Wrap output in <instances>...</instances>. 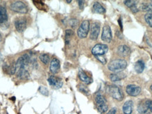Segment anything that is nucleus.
<instances>
[{
    "label": "nucleus",
    "mask_w": 152,
    "mask_h": 114,
    "mask_svg": "<svg viewBox=\"0 0 152 114\" xmlns=\"http://www.w3.org/2000/svg\"><path fill=\"white\" fill-rule=\"evenodd\" d=\"M144 21L146 22V24L149 27H152V13H146L144 16Z\"/></svg>",
    "instance_id": "b1692460"
},
{
    "label": "nucleus",
    "mask_w": 152,
    "mask_h": 114,
    "mask_svg": "<svg viewBox=\"0 0 152 114\" xmlns=\"http://www.w3.org/2000/svg\"><path fill=\"white\" fill-rule=\"evenodd\" d=\"M78 5L79 7H80V9H83L84 8V1H78Z\"/></svg>",
    "instance_id": "2f4dec72"
},
{
    "label": "nucleus",
    "mask_w": 152,
    "mask_h": 114,
    "mask_svg": "<svg viewBox=\"0 0 152 114\" xmlns=\"http://www.w3.org/2000/svg\"><path fill=\"white\" fill-rule=\"evenodd\" d=\"M101 40L106 43H110L112 40V32L109 25L105 24L103 27L102 33H101Z\"/></svg>",
    "instance_id": "1a4fd4ad"
},
{
    "label": "nucleus",
    "mask_w": 152,
    "mask_h": 114,
    "mask_svg": "<svg viewBox=\"0 0 152 114\" xmlns=\"http://www.w3.org/2000/svg\"><path fill=\"white\" fill-rule=\"evenodd\" d=\"M70 25L72 27H75L76 26V25H77V21H76V20H75V19L71 20V21H70Z\"/></svg>",
    "instance_id": "473e14b6"
},
{
    "label": "nucleus",
    "mask_w": 152,
    "mask_h": 114,
    "mask_svg": "<svg viewBox=\"0 0 152 114\" xmlns=\"http://www.w3.org/2000/svg\"><path fill=\"white\" fill-rule=\"evenodd\" d=\"M137 111L139 114H148L149 112V100H143L139 102L137 105Z\"/></svg>",
    "instance_id": "ddd939ff"
},
{
    "label": "nucleus",
    "mask_w": 152,
    "mask_h": 114,
    "mask_svg": "<svg viewBox=\"0 0 152 114\" xmlns=\"http://www.w3.org/2000/svg\"><path fill=\"white\" fill-rule=\"evenodd\" d=\"M78 76H79V78H80V79L82 80V83H84V84L89 85L92 83L93 81L92 78H91L90 76H89L88 75H87L83 70L81 69L79 70Z\"/></svg>",
    "instance_id": "dca6fc26"
},
{
    "label": "nucleus",
    "mask_w": 152,
    "mask_h": 114,
    "mask_svg": "<svg viewBox=\"0 0 152 114\" xmlns=\"http://www.w3.org/2000/svg\"><path fill=\"white\" fill-rule=\"evenodd\" d=\"M126 92L129 96L130 97H137L140 95L142 92V88L139 85L130 83L126 85Z\"/></svg>",
    "instance_id": "0eeeda50"
},
{
    "label": "nucleus",
    "mask_w": 152,
    "mask_h": 114,
    "mask_svg": "<svg viewBox=\"0 0 152 114\" xmlns=\"http://www.w3.org/2000/svg\"><path fill=\"white\" fill-rule=\"evenodd\" d=\"M149 111L152 113V100H149Z\"/></svg>",
    "instance_id": "72a5a7b5"
},
{
    "label": "nucleus",
    "mask_w": 152,
    "mask_h": 114,
    "mask_svg": "<svg viewBox=\"0 0 152 114\" xmlns=\"http://www.w3.org/2000/svg\"><path fill=\"white\" fill-rule=\"evenodd\" d=\"M92 10L94 13H99V14H104L106 13V9L100 3L96 1L93 4L92 6Z\"/></svg>",
    "instance_id": "a211bd4d"
},
{
    "label": "nucleus",
    "mask_w": 152,
    "mask_h": 114,
    "mask_svg": "<svg viewBox=\"0 0 152 114\" xmlns=\"http://www.w3.org/2000/svg\"><path fill=\"white\" fill-rule=\"evenodd\" d=\"M94 102H95L96 106L99 113L104 114L108 111L109 106L108 104L107 100L105 96L100 92H97L94 95Z\"/></svg>",
    "instance_id": "7ed1b4c3"
},
{
    "label": "nucleus",
    "mask_w": 152,
    "mask_h": 114,
    "mask_svg": "<svg viewBox=\"0 0 152 114\" xmlns=\"http://www.w3.org/2000/svg\"><path fill=\"white\" fill-rule=\"evenodd\" d=\"M127 61L123 58H117L111 60L108 64V69L112 73H120L127 67Z\"/></svg>",
    "instance_id": "f03ea898"
},
{
    "label": "nucleus",
    "mask_w": 152,
    "mask_h": 114,
    "mask_svg": "<svg viewBox=\"0 0 152 114\" xmlns=\"http://www.w3.org/2000/svg\"><path fill=\"white\" fill-rule=\"evenodd\" d=\"M17 73V77L20 79H26L29 77V72L27 69H20L18 70Z\"/></svg>",
    "instance_id": "412c9836"
},
{
    "label": "nucleus",
    "mask_w": 152,
    "mask_h": 114,
    "mask_svg": "<svg viewBox=\"0 0 152 114\" xmlns=\"http://www.w3.org/2000/svg\"><path fill=\"white\" fill-rule=\"evenodd\" d=\"M39 59L40 60V61H41L42 63L45 64V65H48L49 62H50V55L47 54V53H42V54H40V56H39Z\"/></svg>",
    "instance_id": "5701e85b"
},
{
    "label": "nucleus",
    "mask_w": 152,
    "mask_h": 114,
    "mask_svg": "<svg viewBox=\"0 0 152 114\" xmlns=\"http://www.w3.org/2000/svg\"><path fill=\"white\" fill-rule=\"evenodd\" d=\"M73 34L74 32L72 30L68 29L66 31V42L67 44L69 43V40H70L72 36H73Z\"/></svg>",
    "instance_id": "a878e982"
},
{
    "label": "nucleus",
    "mask_w": 152,
    "mask_h": 114,
    "mask_svg": "<svg viewBox=\"0 0 152 114\" xmlns=\"http://www.w3.org/2000/svg\"><path fill=\"white\" fill-rule=\"evenodd\" d=\"M78 90L84 95H87L89 94V90L87 86H85L84 84L78 85Z\"/></svg>",
    "instance_id": "393cba45"
},
{
    "label": "nucleus",
    "mask_w": 152,
    "mask_h": 114,
    "mask_svg": "<svg viewBox=\"0 0 152 114\" xmlns=\"http://www.w3.org/2000/svg\"><path fill=\"white\" fill-rule=\"evenodd\" d=\"M3 60V58H2V55H1V53H0V62H1V61H2Z\"/></svg>",
    "instance_id": "c9c22d12"
},
{
    "label": "nucleus",
    "mask_w": 152,
    "mask_h": 114,
    "mask_svg": "<svg viewBox=\"0 0 152 114\" xmlns=\"http://www.w3.org/2000/svg\"><path fill=\"white\" fill-rule=\"evenodd\" d=\"M10 9L16 13L25 14L28 12V7L24 1H13L9 4Z\"/></svg>",
    "instance_id": "20e7f679"
},
{
    "label": "nucleus",
    "mask_w": 152,
    "mask_h": 114,
    "mask_svg": "<svg viewBox=\"0 0 152 114\" xmlns=\"http://www.w3.org/2000/svg\"><path fill=\"white\" fill-rule=\"evenodd\" d=\"M89 28H90V23L89 21L87 20H85L82 22L80 24V27L77 29V34L80 38H84L88 34L89 31Z\"/></svg>",
    "instance_id": "423d86ee"
},
{
    "label": "nucleus",
    "mask_w": 152,
    "mask_h": 114,
    "mask_svg": "<svg viewBox=\"0 0 152 114\" xmlns=\"http://www.w3.org/2000/svg\"><path fill=\"white\" fill-rule=\"evenodd\" d=\"M66 2H68V3H70V2H71V1H66Z\"/></svg>",
    "instance_id": "58836bf2"
},
{
    "label": "nucleus",
    "mask_w": 152,
    "mask_h": 114,
    "mask_svg": "<svg viewBox=\"0 0 152 114\" xmlns=\"http://www.w3.org/2000/svg\"><path fill=\"white\" fill-rule=\"evenodd\" d=\"M2 39H3V38H2V35H1V32H0V42H1V41H2Z\"/></svg>",
    "instance_id": "e433bc0d"
},
{
    "label": "nucleus",
    "mask_w": 152,
    "mask_h": 114,
    "mask_svg": "<svg viewBox=\"0 0 152 114\" xmlns=\"http://www.w3.org/2000/svg\"><path fill=\"white\" fill-rule=\"evenodd\" d=\"M99 32H100V23L98 22H94L91 24L90 34L89 37L93 41H95L98 38Z\"/></svg>",
    "instance_id": "9d476101"
},
{
    "label": "nucleus",
    "mask_w": 152,
    "mask_h": 114,
    "mask_svg": "<svg viewBox=\"0 0 152 114\" xmlns=\"http://www.w3.org/2000/svg\"><path fill=\"white\" fill-rule=\"evenodd\" d=\"M118 23H120V25H121V30H123V25H122V23H121V19L120 18L119 20H118Z\"/></svg>",
    "instance_id": "f704fd0d"
},
{
    "label": "nucleus",
    "mask_w": 152,
    "mask_h": 114,
    "mask_svg": "<svg viewBox=\"0 0 152 114\" xmlns=\"http://www.w3.org/2000/svg\"><path fill=\"white\" fill-rule=\"evenodd\" d=\"M48 83L50 86H52V88L56 89V90L61 88L63 85L62 80L59 77L53 76V75H52L48 78Z\"/></svg>",
    "instance_id": "f8f14e48"
},
{
    "label": "nucleus",
    "mask_w": 152,
    "mask_h": 114,
    "mask_svg": "<svg viewBox=\"0 0 152 114\" xmlns=\"http://www.w3.org/2000/svg\"><path fill=\"white\" fill-rule=\"evenodd\" d=\"M106 91L113 100L120 102L124 100V93L120 87L116 85H108L106 88Z\"/></svg>",
    "instance_id": "f257e3e1"
},
{
    "label": "nucleus",
    "mask_w": 152,
    "mask_h": 114,
    "mask_svg": "<svg viewBox=\"0 0 152 114\" xmlns=\"http://www.w3.org/2000/svg\"><path fill=\"white\" fill-rule=\"evenodd\" d=\"M109 51V47L106 44H101L98 43L95 45L92 48V53L94 56H100V55H104Z\"/></svg>",
    "instance_id": "6e6552de"
},
{
    "label": "nucleus",
    "mask_w": 152,
    "mask_h": 114,
    "mask_svg": "<svg viewBox=\"0 0 152 114\" xmlns=\"http://www.w3.org/2000/svg\"><path fill=\"white\" fill-rule=\"evenodd\" d=\"M39 92L42 94V95H45V96H48L49 95V91L48 90L45 88V87L43 86H40L39 88Z\"/></svg>",
    "instance_id": "bb28decb"
},
{
    "label": "nucleus",
    "mask_w": 152,
    "mask_h": 114,
    "mask_svg": "<svg viewBox=\"0 0 152 114\" xmlns=\"http://www.w3.org/2000/svg\"><path fill=\"white\" fill-rule=\"evenodd\" d=\"M126 77V75L122 73V72H120V73H111L109 76V79L112 82L120 81V80L124 79Z\"/></svg>",
    "instance_id": "f3484780"
},
{
    "label": "nucleus",
    "mask_w": 152,
    "mask_h": 114,
    "mask_svg": "<svg viewBox=\"0 0 152 114\" xmlns=\"http://www.w3.org/2000/svg\"><path fill=\"white\" fill-rule=\"evenodd\" d=\"M122 112L123 114H132L134 110V102L132 100H128L122 106Z\"/></svg>",
    "instance_id": "4468645a"
},
{
    "label": "nucleus",
    "mask_w": 152,
    "mask_h": 114,
    "mask_svg": "<svg viewBox=\"0 0 152 114\" xmlns=\"http://www.w3.org/2000/svg\"><path fill=\"white\" fill-rule=\"evenodd\" d=\"M137 2V1H132V0H126V1H124V4H126L128 8H130L132 6H134V5H136Z\"/></svg>",
    "instance_id": "cd10ccee"
},
{
    "label": "nucleus",
    "mask_w": 152,
    "mask_h": 114,
    "mask_svg": "<svg viewBox=\"0 0 152 114\" xmlns=\"http://www.w3.org/2000/svg\"><path fill=\"white\" fill-rule=\"evenodd\" d=\"M96 58H97V59L99 60V61H100L103 64V65H106V58L104 57V55L96 56Z\"/></svg>",
    "instance_id": "c756f323"
},
{
    "label": "nucleus",
    "mask_w": 152,
    "mask_h": 114,
    "mask_svg": "<svg viewBox=\"0 0 152 114\" xmlns=\"http://www.w3.org/2000/svg\"><path fill=\"white\" fill-rule=\"evenodd\" d=\"M14 26L16 27V30L18 32H23L24 30L26 29L28 25V19L26 16H19L15 18Z\"/></svg>",
    "instance_id": "39448f33"
},
{
    "label": "nucleus",
    "mask_w": 152,
    "mask_h": 114,
    "mask_svg": "<svg viewBox=\"0 0 152 114\" xmlns=\"http://www.w3.org/2000/svg\"><path fill=\"white\" fill-rule=\"evenodd\" d=\"M8 21V14L4 6H0V24H4Z\"/></svg>",
    "instance_id": "aec40b11"
},
{
    "label": "nucleus",
    "mask_w": 152,
    "mask_h": 114,
    "mask_svg": "<svg viewBox=\"0 0 152 114\" xmlns=\"http://www.w3.org/2000/svg\"><path fill=\"white\" fill-rule=\"evenodd\" d=\"M144 68H145V65L142 60H138V61H137L136 62H135V70L137 73H142Z\"/></svg>",
    "instance_id": "4be33fe9"
},
{
    "label": "nucleus",
    "mask_w": 152,
    "mask_h": 114,
    "mask_svg": "<svg viewBox=\"0 0 152 114\" xmlns=\"http://www.w3.org/2000/svg\"><path fill=\"white\" fill-rule=\"evenodd\" d=\"M50 71L54 74L58 73L60 71V62L57 58H53L50 62Z\"/></svg>",
    "instance_id": "2eb2a0df"
},
{
    "label": "nucleus",
    "mask_w": 152,
    "mask_h": 114,
    "mask_svg": "<svg viewBox=\"0 0 152 114\" xmlns=\"http://www.w3.org/2000/svg\"><path fill=\"white\" fill-rule=\"evenodd\" d=\"M34 4L37 6V8L39 9H43V6L44 4L40 1H33Z\"/></svg>",
    "instance_id": "c85d7f7f"
},
{
    "label": "nucleus",
    "mask_w": 152,
    "mask_h": 114,
    "mask_svg": "<svg viewBox=\"0 0 152 114\" xmlns=\"http://www.w3.org/2000/svg\"><path fill=\"white\" fill-rule=\"evenodd\" d=\"M131 53L130 48L129 46H128L127 45L122 44L120 45L117 47V49H116V54H117L118 57L123 58L128 57Z\"/></svg>",
    "instance_id": "9b49d317"
},
{
    "label": "nucleus",
    "mask_w": 152,
    "mask_h": 114,
    "mask_svg": "<svg viewBox=\"0 0 152 114\" xmlns=\"http://www.w3.org/2000/svg\"><path fill=\"white\" fill-rule=\"evenodd\" d=\"M140 9L142 11L147 13L152 12V1H143L141 4H140Z\"/></svg>",
    "instance_id": "6ab92c4d"
},
{
    "label": "nucleus",
    "mask_w": 152,
    "mask_h": 114,
    "mask_svg": "<svg viewBox=\"0 0 152 114\" xmlns=\"http://www.w3.org/2000/svg\"><path fill=\"white\" fill-rule=\"evenodd\" d=\"M150 90H151V92L152 93V84L151 85V86H150Z\"/></svg>",
    "instance_id": "4c0bfd02"
},
{
    "label": "nucleus",
    "mask_w": 152,
    "mask_h": 114,
    "mask_svg": "<svg viewBox=\"0 0 152 114\" xmlns=\"http://www.w3.org/2000/svg\"><path fill=\"white\" fill-rule=\"evenodd\" d=\"M118 109L116 108H112L109 111L106 113V114H117Z\"/></svg>",
    "instance_id": "7c9ffc66"
}]
</instances>
